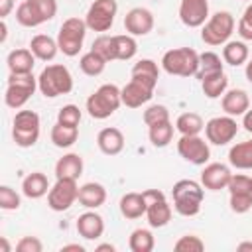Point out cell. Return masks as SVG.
<instances>
[{"label": "cell", "instance_id": "40", "mask_svg": "<svg viewBox=\"0 0 252 252\" xmlns=\"http://www.w3.org/2000/svg\"><path fill=\"white\" fill-rule=\"evenodd\" d=\"M226 189L228 195H252V177L244 173H232Z\"/></svg>", "mask_w": 252, "mask_h": 252}, {"label": "cell", "instance_id": "19", "mask_svg": "<svg viewBox=\"0 0 252 252\" xmlns=\"http://www.w3.org/2000/svg\"><path fill=\"white\" fill-rule=\"evenodd\" d=\"M96 146L104 156H118L124 150V134L114 126H106L98 132Z\"/></svg>", "mask_w": 252, "mask_h": 252}, {"label": "cell", "instance_id": "9", "mask_svg": "<svg viewBox=\"0 0 252 252\" xmlns=\"http://www.w3.org/2000/svg\"><path fill=\"white\" fill-rule=\"evenodd\" d=\"M116 12H118L116 0H94L87 10L85 24H87L89 30L104 33V32H108L112 28Z\"/></svg>", "mask_w": 252, "mask_h": 252}, {"label": "cell", "instance_id": "51", "mask_svg": "<svg viewBox=\"0 0 252 252\" xmlns=\"http://www.w3.org/2000/svg\"><path fill=\"white\" fill-rule=\"evenodd\" d=\"M94 250H96V252H114V250H116V246L106 242V244H98Z\"/></svg>", "mask_w": 252, "mask_h": 252}, {"label": "cell", "instance_id": "28", "mask_svg": "<svg viewBox=\"0 0 252 252\" xmlns=\"http://www.w3.org/2000/svg\"><path fill=\"white\" fill-rule=\"evenodd\" d=\"M228 163L236 169H252V140L234 144L228 150Z\"/></svg>", "mask_w": 252, "mask_h": 252}, {"label": "cell", "instance_id": "25", "mask_svg": "<svg viewBox=\"0 0 252 252\" xmlns=\"http://www.w3.org/2000/svg\"><path fill=\"white\" fill-rule=\"evenodd\" d=\"M83 175V158L79 154H65L55 163L57 179H79Z\"/></svg>", "mask_w": 252, "mask_h": 252}, {"label": "cell", "instance_id": "47", "mask_svg": "<svg viewBox=\"0 0 252 252\" xmlns=\"http://www.w3.org/2000/svg\"><path fill=\"white\" fill-rule=\"evenodd\" d=\"M236 32H238V35L242 37V39H246V41H252V26L246 22V20H238V26H236Z\"/></svg>", "mask_w": 252, "mask_h": 252}, {"label": "cell", "instance_id": "17", "mask_svg": "<svg viewBox=\"0 0 252 252\" xmlns=\"http://www.w3.org/2000/svg\"><path fill=\"white\" fill-rule=\"evenodd\" d=\"M120 94H122V104L124 106H128V108H140L142 104H146V102L152 100L154 89H150L148 85H144L140 81L130 79V83H126L120 89Z\"/></svg>", "mask_w": 252, "mask_h": 252}, {"label": "cell", "instance_id": "52", "mask_svg": "<svg viewBox=\"0 0 252 252\" xmlns=\"http://www.w3.org/2000/svg\"><path fill=\"white\" fill-rule=\"evenodd\" d=\"M240 18H242V20H246V22L252 26V4H250V6H246V10H244V14H242Z\"/></svg>", "mask_w": 252, "mask_h": 252}, {"label": "cell", "instance_id": "48", "mask_svg": "<svg viewBox=\"0 0 252 252\" xmlns=\"http://www.w3.org/2000/svg\"><path fill=\"white\" fill-rule=\"evenodd\" d=\"M14 10V0H0V18L6 20V16Z\"/></svg>", "mask_w": 252, "mask_h": 252}, {"label": "cell", "instance_id": "37", "mask_svg": "<svg viewBox=\"0 0 252 252\" xmlns=\"http://www.w3.org/2000/svg\"><path fill=\"white\" fill-rule=\"evenodd\" d=\"M128 246L132 252H152L156 246V238L148 228H136L130 234Z\"/></svg>", "mask_w": 252, "mask_h": 252}, {"label": "cell", "instance_id": "20", "mask_svg": "<svg viewBox=\"0 0 252 252\" xmlns=\"http://www.w3.org/2000/svg\"><path fill=\"white\" fill-rule=\"evenodd\" d=\"M6 65H8L10 73H14V75H26V73H32L33 71L35 55L32 53L30 47H20V49H14V51L8 53Z\"/></svg>", "mask_w": 252, "mask_h": 252}, {"label": "cell", "instance_id": "2", "mask_svg": "<svg viewBox=\"0 0 252 252\" xmlns=\"http://www.w3.org/2000/svg\"><path fill=\"white\" fill-rule=\"evenodd\" d=\"M37 91L45 98H55L61 94H69L73 91V75L65 65L53 63L41 69L37 77Z\"/></svg>", "mask_w": 252, "mask_h": 252}, {"label": "cell", "instance_id": "46", "mask_svg": "<svg viewBox=\"0 0 252 252\" xmlns=\"http://www.w3.org/2000/svg\"><path fill=\"white\" fill-rule=\"evenodd\" d=\"M16 250L18 252H41L43 244L37 236H22L16 244Z\"/></svg>", "mask_w": 252, "mask_h": 252}, {"label": "cell", "instance_id": "8", "mask_svg": "<svg viewBox=\"0 0 252 252\" xmlns=\"http://www.w3.org/2000/svg\"><path fill=\"white\" fill-rule=\"evenodd\" d=\"M12 138L20 148H32L39 140V114L33 110H18L12 120Z\"/></svg>", "mask_w": 252, "mask_h": 252}, {"label": "cell", "instance_id": "1", "mask_svg": "<svg viewBox=\"0 0 252 252\" xmlns=\"http://www.w3.org/2000/svg\"><path fill=\"white\" fill-rule=\"evenodd\" d=\"M205 187L199 181L193 179H179L173 183L171 189V199H173V209L181 217H195L201 211L203 197H205Z\"/></svg>", "mask_w": 252, "mask_h": 252}, {"label": "cell", "instance_id": "43", "mask_svg": "<svg viewBox=\"0 0 252 252\" xmlns=\"http://www.w3.org/2000/svg\"><path fill=\"white\" fill-rule=\"evenodd\" d=\"M81 108L77 104H65L59 108L57 112V122L61 124H67V126H77L79 128V122H81Z\"/></svg>", "mask_w": 252, "mask_h": 252}, {"label": "cell", "instance_id": "15", "mask_svg": "<svg viewBox=\"0 0 252 252\" xmlns=\"http://www.w3.org/2000/svg\"><path fill=\"white\" fill-rule=\"evenodd\" d=\"M124 30L126 33L140 37V35H148L154 30V14L148 8H132L126 16H124Z\"/></svg>", "mask_w": 252, "mask_h": 252}, {"label": "cell", "instance_id": "42", "mask_svg": "<svg viewBox=\"0 0 252 252\" xmlns=\"http://www.w3.org/2000/svg\"><path fill=\"white\" fill-rule=\"evenodd\" d=\"M173 250L175 252H201L205 250V242L197 234H185L177 238V242L173 244Z\"/></svg>", "mask_w": 252, "mask_h": 252}, {"label": "cell", "instance_id": "50", "mask_svg": "<svg viewBox=\"0 0 252 252\" xmlns=\"http://www.w3.org/2000/svg\"><path fill=\"white\" fill-rule=\"evenodd\" d=\"M69 250L85 252V246H83V244H63V246H61V252H69Z\"/></svg>", "mask_w": 252, "mask_h": 252}, {"label": "cell", "instance_id": "26", "mask_svg": "<svg viewBox=\"0 0 252 252\" xmlns=\"http://www.w3.org/2000/svg\"><path fill=\"white\" fill-rule=\"evenodd\" d=\"M30 49L35 55V59H39V61H53L57 51H59V45H57V39H53L51 35L37 33V35H33L30 39Z\"/></svg>", "mask_w": 252, "mask_h": 252}, {"label": "cell", "instance_id": "33", "mask_svg": "<svg viewBox=\"0 0 252 252\" xmlns=\"http://www.w3.org/2000/svg\"><path fill=\"white\" fill-rule=\"evenodd\" d=\"M79 140V128L77 126H67L61 122H55L51 128V142L55 148H71Z\"/></svg>", "mask_w": 252, "mask_h": 252}, {"label": "cell", "instance_id": "11", "mask_svg": "<svg viewBox=\"0 0 252 252\" xmlns=\"http://www.w3.org/2000/svg\"><path fill=\"white\" fill-rule=\"evenodd\" d=\"M238 134V124L234 116H215L205 124V136L207 142L213 146H226L230 144Z\"/></svg>", "mask_w": 252, "mask_h": 252}, {"label": "cell", "instance_id": "54", "mask_svg": "<svg viewBox=\"0 0 252 252\" xmlns=\"http://www.w3.org/2000/svg\"><path fill=\"white\" fill-rule=\"evenodd\" d=\"M0 30H2V33H0V41L4 43L6 41V33H8V28H6V22L2 20V24H0Z\"/></svg>", "mask_w": 252, "mask_h": 252}, {"label": "cell", "instance_id": "4", "mask_svg": "<svg viewBox=\"0 0 252 252\" xmlns=\"http://www.w3.org/2000/svg\"><path fill=\"white\" fill-rule=\"evenodd\" d=\"M161 69L173 77H195L199 71V53L193 47H175L163 53Z\"/></svg>", "mask_w": 252, "mask_h": 252}, {"label": "cell", "instance_id": "16", "mask_svg": "<svg viewBox=\"0 0 252 252\" xmlns=\"http://www.w3.org/2000/svg\"><path fill=\"white\" fill-rule=\"evenodd\" d=\"M75 228L79 236H83L85 240H98L104 234V219L94 209H89L83 215H79Z\"/></svg>", "mask_w": 252, "mask_h": 252}, {"label": "cell", "instance_id": "30", "mask_svg": "<svg viewBox=\"0 0 252 252\" xmlns=\"http://www.w3.org/2000/svg\"><path fill=\"white\" fill-rule=\"evenodd\" d=\"M201 89H203V94L207 98H213V100L220 98L228 91V77L224 75V71L209 75V77L201 79Z\"/></svg>", "mask_w": 252, "mask_h": 252}, {"label": "cell", "instance_id": "24", "mask_svg": "<svg viewBox=\"0 0 252 252\" xmlns=\"http://www.w3.org/2000/svg\"><path fill=\"white\" fill-rule=\"evenodd\" d=\"M146 219H148V224L152 228H163L171 220V205L167 203V199L159 197V199L148 203Z\"/></svg>", "mask_w": 252, "mask_h": 252}, {"label": "cell", "instance_id": "49", "mask_svg": "<svg viewBox=\"0 0 252 252\" xmlns=\"http://www.w3.org/2000/svg\"><path fill=\"white\" fill-rule=\"evenodd\" d=\"M242 126L248 134H252V108H248L244 114H242Z\"/></svg>", "mask_w": 252, "mask_h": 252}, {"label": "cell", "instance_id": "6", "mask_svg": "<svg viewBox=\"0 0 252 252\" xmlns=\"http://www.w3.org/2000/svg\"><path fill=\"white\" fill-rule=\"evenodd\" d=\"M87 24L85 20L73 16V18H67L61 28H59V33H57V45H59V51L67 57H75L79 55V51L83 49V41H85V35H87Z\"/></svg>", "mask_w": 252, "mask_h": 252}, {"label": "cell", "instance_id": "31", "mask_svg": "<svg viewBox=\"0 0 252 252\" xmlns=\"http://www.w3.org/2000/svg\"><path fill=\"white\" fill-rule=\"evenodd\" d=\"M114 39V61H130L138 53V43L130 33L112 35Z\"/></svg>", "mask_w": 252, "mask_h": 252}, {"label": "cell", "instance_id": "38", "mask_svg": "<svg viewBox=\"0 0 252 252\" xmlns=\"http://www.w3.org/2000/svg\"><path fill=\"white\" fill-rule=\"evenodd\" d=\"M106 63H108V61H104V59H102L98 53H94L93 49L87 51L85 55H81V59H79V67H81V71H83L85 75H89V77H96V75H100V73L104 71Z\"/></svg>", "mask_w": 252, "mask_h": 252}, {"label": "cell", "instance_id": "45", "mask_svg": "<svg viewBox=\"0 0 252 252\" xmlns=\"http://www.w3.org/2000/svg\"><path fill=\"white\" fill-rule=\"evenodd\" d=\"M16 20H18V24L24 26V28H37V26H39V22L35 20V16H33V12L30 10V6L26 4V0L16 8Z\"/></svg>", "mask_w": 252, "mask_h": 252}, {"label": "cell", "instance_id": "55", "mask_svg": "<svg viewBox=\"0 0 252 252\" xmlns=\"http://www.w3.org/2000/svg\"><path fill=\"white\" fill-rule=\"evenodd\" d=\"M0 248H2V252H10V244H8L6 236H2V238H0Z\"/></svg>", "mask_w": 252, "mask_h": 252}, {"label": "cell", "instance_id": "41", "mask_svg": "<svg viewBox=\"0 0 252 252\" xmlns=\"http://www.w3.org/2000/svg\"><path fill=\"white\" fill-rule=\"evenodd\" d=\"M142 118H144V124L146 126H154V124H159V122L169 120V110L163 104H150L144 110V116Z\"/></svg>", "mask_w": 252, "mask_h": 252}, {"label": "cell", "instance_id": "35", "mask_svg": "<svg viewBox=\"0 0 252 252\" xmlns=\"http://www.w3.org/2000/svg\"><path fill=\"white\" fill-rule=\"evenodd\" d=\"M148 138H150V142H152L154 148H165V146H169V142L173 140V124H171V120H165V122L148 126Z\"/></svg>", "mask_w": 252, "mask_h": 252}, {"label": "cell", "instance_id": "23", "mask_svg": "<svg viewBox=\"0 0 252 252\" xmlns=\"http://www.w3.org/2000/svg\"><path fill=\"white\" fill-rule=\"evenodd\" d=\"M85 209H98L106 201V189L104 185L96 181H89L79 187V199H77Z\"/></svg>", "mask_w": 252, "mask_h": 252}, {"label": "cell", "instance_id": "21", "mask_svg": "<svg viewBox=\"0 0 252 252\" xmlns=\"http://www.w3.org/2000/svg\"><path fill=\"white\" fill-rule=\"evenodd\" d=\"M118 209H120V215L124 219L134 220V219H140V217L146 215L148 203H146L144 193H126V195L120 197Z\"/></svg>", "mask_w": 252, "mask_h": 252}, {"label": "cell", "instance_id": "22", "mask_svg": "<svg viewBox=\"0 0 252 252\" xmlns=\"http://www.w3.org/2000/svg\"><path fill=\"white\" fill-rule=\"evenodd\" d=\"M51 189L49 185V179L45 173L41 171H32L24 177L22 181V193L28 197V199H41L43 195H47Z\"/></svg>", "mask_w": 252, "mask_h": 252}, {"label": "cell", "instance_id": "10", "mask_svg": "<svg viewBox=\"0 0 252 252\" xmlns=\"http://www.w3.org/2000/svg\"><path fill=\"white\" fill-rule=\"evenodd\" d=\"M77 199H79L77 179H57L47 193V205L55 213L69 211Z\"/></svg>", "mask_w": 252, "mask_h": 252}, {"label": "cell", "instance_id": "36", "mask_svg": "<svg viewBox=\"0 0 252 252\" xmlns=\"http://www.w3.org/2000/svg\"><path fill=\"white\" fill-rule=\"evenodd\" d=\"M26 4L33 12V16L39 22V26L49 22V20H53L55 14H57V0H26Z\"/></svg>", "mask_w": 252, "mask_h": 252}, {"label": "cell", "instance_id": "3", "mask_svg": "<svg viewBox=\"0 0 252 252\" xmlns=\"http://www.w3.org/2000/svg\"><path fill=\"white\" fill-rule=\"evenodd\" d=\"M120 104H122L120 89L116 85H112V83H104L93 94H89L87 112L94 120H104V118L112 116L120 108Z\"/></svg>", "mask_w": 252, "mask_h": 252}, {"label": "cell", "instance_id": "7", "mask_svg": "<svg viewBox=\"0 0 252 252\" xmlns=\"http://www.w3.org/2000/svg\"><path fill=\"white\" fill-rule=\"evenodd\" d=\"M37 89V77H33L32 73L26 75H14L10 73L8 83H6V93H4V102L8 108L20 110L35 93Z\"/></svg>", "mask_w": 252, "mask_h": 252}, {"label": "cell", "instance_id": "34", "mask_svg": "<svg viewBox=\"0 0 252 252\" xmlns=\"http://www.w3.org/2000/svg\"><path fill=\"white\" fill-rule=\"evenodd\" d=\"M203 128H205V122H203V118L197 112H183L175 120V130L181 136H195Z\"/></svg>", "mask_w": 252, "mask_h": 252}, {"label": "cell", "instance_id": "56", "mask_svg": "<svg viewBox=\"0 0 252 252\" xmlns=\"http://www.w3.org/2000/svg\"><path fill=\"white\" fill-rule=\"evenodd\" d=\"M236 250H240V252H242V250H250V252H252V242H240V244L236 246Z\"/></svg>", "mask_w": 252, "mask_h": 252}, {"label": "cell", "instance_id": "18", "mask_svg": "<svg viewBox=\"0 0 252 252\" xmlns=\"http://www.w3.org/2000/svg\"><path fill=\"white\" fill-rule=\"evenodd\" d=\"M220 106L228 116H242L250 108V96L244 89H230L220 96Z\"/></svg>", "mask_w": 252, "mask_h": 252}, {"label": "cell", "instance_id": "13", "mask_svg": "<svg viewBox=\"0 0 252 252\" xmlns=\"http://www.w3.org/2000/svg\"><path fill=\"white\" fill-rule=\"evenodd\" d=\"M179 20L187 28H201L209 20V2L207 0H181Z\"/></svg>", "mask_w": 252, "mask_h": 252}, {"label": "cell", "instance_id": "14", "mask_svg": "<svg viewBox=\"0 0 252 252\" xmlns=\"http://www.w3.org/2000/svg\"><path fill=\"white\" fill-rule=\"evenodd\" d=\"M232 177V171L228 165L213 161V163H205L203 171H201V185L209 191H220L228 187V181Z\"/></svg>", "mask_w": 252, "mask_h": 252}, {"label": "cell", "instance_id": "29", "mask_svg": "<svg viewBox=\"0 0 252 252\" xmlns=\"http://www.w3.org/2000/svg\"><path fill=\"white\" fill-rule=\"evenodd\" d=\"M222 61L232 67H240L248 61V45L240 39H228L222 47Z\"/></svg>", "mask_w": 252, "mask_h": 252}, {"label": "cell", "instance_id": "53", "mask_svg": "<svg viewBox=\"0 0 252 252\" xmlns=\"http://www.w3.org/2000/svg\"><path fill=\"white\" fill-rule=\"evenodd\" d=\"M244 75H246L248 83H252V59H250V61H246V67H244Z\"/></svg>", "mask_w": 252, "mask_h": 252}, {"label": "cell", "instance_id": "32", "mask_svg": "<svg viewBox=\"0 0 252 252\" xmlns=\"http://www.w3.org/2000/svg\"><path fill=\"white\" fill-rule=\"evenodd\" d=\"M224 71V61L220 59V55H217L215 51H203L199 53V71H197V79H205L209 75L220 73Z\"/></svg>", "mask_w": 252, "mask_h": 252}, {"label": "cell", "instance_id": "5", "mask_svg": "<svg viewBox=\"0 0 252 252\" xmlns=\"http://www.w3.org/2000/svg\"><path fill=\"white\" fill-rule=\"evenodd\" d=\"M234 16L226 10H219L201 26V39L207 45H224L234 32Z\"/></svg>", "mask_w": 252, "mask_h": 252}, {"label": "cell", "instance_id": "39", "mask_svg": "<svg viewBox=\"0 0 252 252\" xmlns=\"http://www.w3.org/2000/svg\"><path fill=\"white\" fill-rule=\"evenodd\" d=\"M91 49L94 51V53H98L104 61H114V39H112V35H108V33H100L94 41H93V45H91Z\"/></svg>", "mask_w": 252, "mask_h": 252}, {"label": "cell", "instance_id": "27", "mask_svg": "<svg viewBox=\"0 0 252 252\" xmlns=\"http://www.w3.org/2000/svg\"><path fill=\"white\" fill-rule=\"evenodd\" d=\"M130 77L134 81H140V83L148 85L150 89H156L158 79H159L158 63L154 59H140L138 63H134V67L130 71Z\"/></svg>", "mask_w": 252, "mask_h": 252}, {"label": "cell", "instance_id": "44", "mask_svg": "<svg viewBox=\"0 0 252 252\" xmlns=\"http://www.w3.org/2000/svg\"><path fill=\"white\" fill-rule=\"evenodd\" d=\"M20 205H22L20 195L10 185H2L0 187V209H4V211H18Z\"/></svg>", "mask_w": 252, "mask_h": 252}, {"label": "cell", "instance_id": "12", "mask_svg": "<svg viewBox=\"0 0 252 252\" xmlns=\"http://www.w3.org/2000/svg\"><path fill=\"white\" fill-rule=\"evenodd\" d=\"M177 154L193 165H205L211 158V148H209V142H205L199 134L181 136L177 140Z\"/></svg>", "mask_w": 252, "mask_h": 252}]
</instances>
